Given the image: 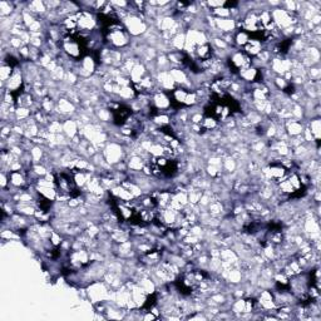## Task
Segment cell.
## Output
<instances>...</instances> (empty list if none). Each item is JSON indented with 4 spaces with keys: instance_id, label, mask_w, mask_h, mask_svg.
<instances>
[{
    "instance_id": "cell-1",
    "label": "cell",
    "mask_w": 321,
    "mask_h": 321,
    "mask_svg": "<svg viewBox=\"0 0 321 321\" xmlns=\"http://www.w3.org/2000/svg\"><path fill=\"white\" fill-rule=\"evenodd\" d=\"M319 129H320V123H319V120H315V122L312 123V133H314L316 139L319 138Z\"/></svg>"
}]
</instances>
